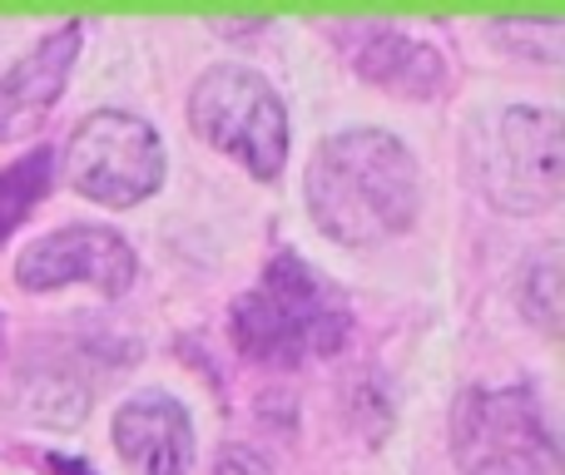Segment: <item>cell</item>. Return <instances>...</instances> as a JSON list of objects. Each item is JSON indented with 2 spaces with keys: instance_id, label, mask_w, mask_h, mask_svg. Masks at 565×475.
<instances>
[{
  "instance_id": "1",
  "label": "cell",
  "mask_w": 565,
  "mask_h": 475,
  "mask_svg": "<svg viewBox=\"0 0 565 475\" xmlns=\"http://www.w3.org/2000/svg\"><path fill=\"white\" fill-rule=\"evenodd\" d=\"M417 164L407 144L382 129H348L318 144L308 164V208L328 238L362 242L397 238L417 218Z\"/></svg>"
},
{
  "instance_id": "2",
  "label": "cell",
  "mask_w": 565,
  "mask_h": 475,
  "mask_svg": "<svg viewBox=\"0 0 565 475\" xmlns=\"http://www.w3.org/2000/svg\"><path fill=\"white\" fill-rule=\"evenodd\" d=\"M348 337V302L298 252H278L264 278L234 302V342L248 361L302 367Z\"/></svg>"
},
{
  "instance_id": "3",
  "label": "cell",
  "mask_w": 565,
  "mask_h": 475,
  "mask_svg": "<svg viewBox=\"0 0 565 475\" xmlns=\"http://www.w3.org/2000/svg\"><path fill=\"white\" fill-rule=\"evenodd\" d=\"M189 119L214 149L258 179H274L288 159V109L264 75L244 65H214L189 95Z\"/></svg>"
},
{
  "instance_id": "4",
  "label": "cell",
  "mask_w": 565,
  "mask_h": 475,
  "mask_svg": "<svg viewBox=\"0 0 565 475\" xmlns=\"http://www.w3.org/2000/svg\"><path fill=\"white\" fill-rule=\"evenodd\" d=\"M451 446L467 475H561V446L546 411L521 387L467 391Z\"/></svg>"
},
{
  "instance_id": "5",
  "label": "cell",
  "mask_w": 565,
  "mask_h": 475,
  "mask_svg": "<svg viewBox=\"0 0 565 475\" xmlns=\"http://www.w3.org/2000/svg\"><path fill=\"white\" fill-rule=\"evenodd\" d=\"M556 109H507L471 149V179L507 214H536L561 198Z\"/></svg>"
},
{
  "instance_id": "6",
  "label": "cell",
  "mask_w": 565,
  "mask_h": 475,
  "mask_svg": "<svg viewBox=\"0 0 565 475\" xmlns=\"http://www.w3.org/2000/svg\"><path fill=\"white\" fill-rule=\"evenodd\" d=\"M65 174L75 194L109 204V208H125L159 188V179H164V149H159V134L145 119L119 115V109H99L70 139Z\"/></svg>"
},
{
  "instance_id": "7",
  "label": "cell",
  "mask_w": 565,
  "mask_h": 475,
  "mask_svg": "<svg viewBox=\"0 0 565 475\" xmlns=\"http://www.w3.org/2000/svg\"><path fill=\"white\" fill-rule=\"evenodd\" d=\"M135 272H139L135 248L119 234H109V228H60L50 238H35L15 258V282L25 292L89 282L105 298H119V292H129Z\"/></svg>"
},
{
  "instance_id": "8",
  "label": "cell",
  "mask_w": 565,
  "mask_h": 475,
  "mask_svg": "<svg viewBox=\"0 0 565 475\" xmlns=\"http://www.w3.org/2000/svg\"><path fill=\"white\" fill-rule=\"evenodd\" d=\"M115 446L139 475H189L194 466L189 411L164 391H139L115 417Z\"/></svg>"
},
{
  "instance_id": "9",
  "label": "cell",
  "mask_w": 565,
  "mask_h": 475,
  "mask_svg": "<svg viewBox=\"0 0 565 475\" xmlns=\"http://www.w3.org/2000/svg\"><path fill=\"white\" fill-rule=\"evenodd\" d=\"M75 55H79V20H70L65 30L45 35L25 60H15V65L0 75V144L30 134V129L55 109Z\"/></svg>"
},
{
  "instance_id": "10",
  "label": "cell",
  "mask_w": 565,
  "mask_h": 475,
  "mask_svg": "<svg viewBox=\"0 0 565 475\" xmlns=\"http://www.w3.org/2000/svg\"><path fill=\"white\" fill-rule=\"evenodd\" d=\"M358 65V75H367L372 85L397 89V95H437L447 85V60L417 35H402L387 25H367L352 40H342Z\"/></svg>"
},
{
  "instance_id": "11",
  "label": "cell",
  "mask_w": 565,
  "mask_h": 475,
  "mask_svg": "<svg viewBox=\"0 0 565 475\" xmlns=\"http://www.w3.org/2000/svg\"><path fill=\"white\" fill-rule=\"evenodd\" d=\"M55 184V154L50 149H30L10 169H0V242L20 228V218L40 204Z\"/></svg>"
},
{
  "instance_id": "12",
  "label": "cell",
  "mask_w": 565,
  "mask_h": 475,
  "mask_svg": "<svg viewBox=\"0 0 565 475\" xmlns=\"http://www.w3.org/2000/svg\"><path fill=\"white\" fill-rule=\"evenodd\" d=\"M214 475H274V471H268V461L258 456V451H248V446H228L224 456L214 461Z\"/></svg>"
}]
</instances>
